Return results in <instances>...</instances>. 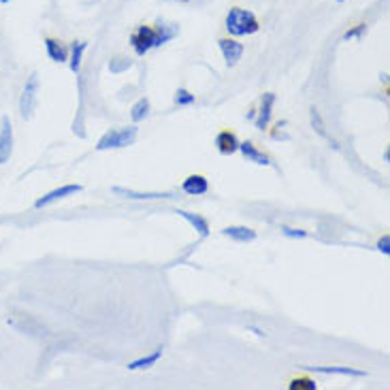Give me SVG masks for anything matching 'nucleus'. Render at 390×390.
Listing matches in <instances>:
<instances>
[{
	"label": "nucleus",
	"instance_id": "24",
	"mask_svg": "<svg viewBox=\"0 0 390 390\" xmlns=\"http://www.w3.org/2000/svg\"><path fill=\"white\" fill-rule=\"evenodd\" d=\"M130 62L128 58H115V60H111V71L113 73H120V71H124V68H130Z\"/></svg>",
	"mask_w": 390,
	"mask_h": 390
},
{
	"label": "nucleus",
	"instance_id": "12",
	"mask_svg": "<svg viewBox=\"0 0 390 390\" xmlns=\"http://www.w3.org/2000/svg\"><path fill=\"white\" fill-rule=\"evenodd\" d=\"M45 50H48V56L54 62H66V58H68L66 48L62 45L58 38H45Z\"/></svg>",
	"mask_w": 390,
	"mask_h": 390
},
{
	"label": "nucleus",
	"instance_id": "5",
	"mask_svg": "<svg viewBox=\"0 0 390 390\" xmlns=\"http://www.w3.org/2000/svg\"><path fill=\"white\" fill-rule=\"evenodd\" d=\"M13 154V124L9 115L0 117V164L9 162Z\"/></svg>",
	"mask_w": 390,
	"mask_h": 390
},
{
	"label": "nucleus",
	"instance_id": "6",
	"mask_svg": "<svg viewBox=\"0 0 390 390\" xmlns=\"http://www.w3.org/2000/svg\"><path fill=\"white\" fill-rule=\"evenodd\" d=\"M218 43H220V50H222V56H224L226 64L235 66L243 56V45L235 38H220Z\"/></svg>",
	"mask_w": 390,
	"mask_h": 390
},
{
	"label": "nucleus",
	"instance_id": "22",
	"mask_svg": "<svg viewBox=\"0 0 390 390\" xmlns=\"http://www.w3.org/2000/svg\"><path fill=\"white\" fill-rule=\"evenodd\" d=\"M296 388H310V390H316L318 384L314 380H308V377H298V380H292L290 382V390H296Z\"/></svg>",
	"mask_w": 390,
	"mask_h": 390
},
{
	"label": "nucleus",
	"instance_id": "13",
	"mask_svg": "<svg viewBox=\"0 0 390 390\" xmlns=\"http://www.w3.org/2000/svg\"><path fill=\"white\" fill-rule=\"evenodd\" d=\"M178 213L182 215L184 220H188V222L194 226V231H196L201 237H207V235H209V224H207V220H205V218H201V215H196V213L184 211V209H178Z\"/></svg>",
	"mask_w": 390,
	"mask_h": 390
},
{
	"label": "nucleus",
	"instance_id": "18",
	"mask_svg": "<svg viewBox=\"0 0 390 390\" xmlns=\"http://www.w3.org/2000/svg\"><path fill=\"white\" fill-rule=\"evenodd\" d=\"M85 43H73V48H71V71L73 73H79L81 68V56L85 52Z\"/></svg>",
	"mask_w": 390,
	"mask_h": 390
},
{
	"label": "nucleus",
	"instance_id": "26",
	"mask_svg": "<svg viewBox=\"0 0 390 390\" xmlns=\"http://www.w3.org/2000/svg\"><path fill=\"white\" fill-rule=\"evenodd\" d=\"M377 250L384 252V254H390V237H388V235H384V237L377 241Z\"/></svg>",
	"mask_w": 390,
	"mask_h": 390
},
{
	"label": "nucleus",
	"instance_id": "27",
	"mask_svg": "<svg viewBox=\"0 0 390 390\" xmlns=\"http://www.w3.org/2000/svg\"><path fill=\"white\" fill-rule=\"evenodd\" d=\"M284 235H288V237H305L308 233L305 231H296V229H284Z\"/></svg>",
	"mask_w": 390,
	"mask_h": 390
},
{
	"label": "nucleus",
	"instance_id": "2",
	"mask_svg": "<svg viewBox=\"0 0 390 390\" xmlns=\"http://www.w3.org/2000/svg\"><path fill=\"white\" fill-rule=\"evenodd\" d=\"M137 126H128V128H117V130H109L107 135L101 137L96 150L105 152V150H120V147H128L137 141Z\"/></svg>",
	"mask_w": 390,
	"mask_h": 390
},
{
	"label": "nucleus",
	"instance_id": "29",
	"mask_svg": "<svg viewBox=\"0 0 390 390\" xmlns=\"http://www.w3.org/2000/svg\"><path fill=\"white\" fill-rule=\"evenodd\" d=\"M180 3H188V0H180Z\"/></svg>",
	"mask_w": 390,
	"mask_h": 390
},
{
	"label": "nucleus",
	"instance_id": "21",
	"mask_svg": "<svg viewBox=\"0 0 390 390\" xmlns=\"http://www.w3.org/2000/svg\"><path fill=\"white\" fill-rule=\"evenodd\" d=\"M156 30H158V34H160V41H162V43H166V41H171L173 36L178 34V30H180V28H178L175 24L158 22V28H156Z\"/></svg>",
	"mask_w": 390,
	"mask_h": 390
},
{
	"label": "nucleus",
	"instance_id": "16",
	"mask_svg": "<svg viewBox=\"0 0 390 390\" xmlns=\"http://www.w3.org/2000/svg\"><path fill=\"white\" fill-rule=\"evenodd\" d=\"M303 369H312V371L326 373V375H359V377L365 375V371L350 369V367H303Z\"/></svg>",
	"mask_w": 390,
	"mask_h": 390
},
{
	"label": "nucleus",
	"instance_id": "19",
	"mask_svg": "<svg viewBox=\"0 0 390 390\" xmlns=\"http://www.w3.org/2000/svg\"><path fill=\"white\" fill-rule=\"evenodd\" d=\"M310 115H312V126H314V130L320 135V137H324V139H328L331 143H333V147H339L328 135H326V128H324V124H322V120H320V113H318V109L316 107H312V111H310Z\"/></svg>",
	"mask_w": 390,
	"mask_h": 390
},
{
	"label": "nucleus",
	"instance_id": "15",
	"mask_svg": "<svg viewBox=\"0 0 390 390\" xmlns=\"http://www.w3.org/2000/svg\"><path fill=\"white\" fill-rule=\"evenodd\" d=\"M222 235H226V237H231L235 241H252V239H256V231H252L247 226H229V229L222 231Z\"/></svg>",
	"mask_w": 390,
	"mask_h": 390
},
{
	"label": "nucleus",
	"instance_id": "10",
	"mask_svg": "<svg viewBox=\"0 0 390 390\" xmlns=\"http://www.w3.org/2000/svg\"><path fill=\"white\" fill-rule=\"evenodd\" d=\"M273 103H275V96L273 94H265L263 96V101H260V113L256 117V128H260V130L267 128V124L271 120V107H273Z\"/></svg>",
	"mask_w": 390,
	"mask_h": 390
},
{
	"label": "nucleus",
	"instance_id": "7",
	"mask_svg": "<svg viewBox=\"0 0 390 390\" xmlns=\"http://www.w3.org/2000/svg\"><path fill=\"white\" fill-rule=\"evenodd\" d=\"M77 192H81V186H79V184L62 186V188H58V190H52L50 194H45L43 198H38V201L34 203V207H36V209L48 207V205H52V203H56V201H60V198H66V196H71V194H77Z\"/></svg>",
	"mask_w": 390,
	"mask_h": 390
},
{
	"label": "nucleus",
	"instance_id": "28",
	"mask_svg": "<svg viewBox=\"0 0 390 390\" xmlns=\"http://www.w3.org/2000/svg\"><path fill=\"white\" fill-rule=\"evenodd\" d=\"M0 3H3V5H7V3H9V0H0Z\"/></svg>",
	"mask_w": 390,
	"mask_h": 390
},
{
	"label": "nucleus",
	"instance_id": "1",
	"mask_svg": "<svg viewBox=\"0 0 390 390\" xmlns=\"http://www.w3.org/2000/svg\"><path fill=\"white\" fill-rule=\"evenodd\" d=\"M258 28H260V24H258L256 15L247 9L233 7L226 15V30L231 32V36L254 34V32H258Z\"/></svg>",
	"mask_w": 390,
	"mask_h": 390
},
{
	"label": "nucleus",
	"instance_id": "23",
	"mask_svg": "<svg viewBox=\"0 0 390 390\" xmlns=\"http://www.w3.org/2000/svg\"><path fill=\"white\" fill-rule=\"evenodd\" d=\"M175 103H178V105H192V103H194V96H192L188 90L180 88L178 94H175Z\"/></svg>",
	"mask_w": 390,
	"mask_h": 390
},
{
	"label": "nucleus",
	"instance_id": "25",
	"mask_svg": "<svg viewBox=\"0 0 390 390\" xmlns=\"http://www.w3.org/2000/svg\"><path fill=\"white\" fill-rule=\"evenodd\" d=\"M365 30H367V26H365V24H359L354 30H348V32H345V34H343V38H345V41H348V38H356V36H361Z\"/></svg>",
	"mask_w": 390,
	"mask_h": 390
},
{
	"label": "nucleus",
	"instance_id": "9",
	"mask_svg": "<svg viewBox=\"0 0 390 390\" xmlns=\"http://www.w3.org/2000/svg\"><path fill=\"white\" fill-rule=\"evenodd\" d=\"M182 190L186 194H192V196H198V194H205L209 190V184L203 175H190L188 180H184L182 184Z\"/></svg>",
	"mask_w": 390,
	"mask_h": 390
},
{
	"label": "nucleus",
	"instance_id": "17",
	"mask_svg": "<svg viewBox=\"0 0 390 390\" xmlns=\"http://www.w3.org/2000/svg\"><path fill=\"white\" fill-rule=\"evenodd\" d=\"M160 356H162V348H158V350H156L154 354H150V356H143V359H139V361H135V363H130V365H128V369H130V371H137V369H147V367L156 365Z\"/></svg>",
	"mask_w": 390,
	"mask_h": 390
},
{
	"label": "nucleus",
	"instance_id": "8",
	"mask_svg": "<svg viewBox=\"0 0 390 390\" xmlns=\"http://www.w3.org/2000/svg\"><path fill=\"white\" fill-rule=\"evenodd\" d=\"M215 147H218L220 154L229 156V154H235L239 150V141L231 130H224V133H220L218 137H215Z\"/></svg>",
	"mask_w": 390,
	"mask_h": 390
},
{
	"label": "nucleus",
	"instance_id": "3",
	"mask_svg": "<svg viewBox=\"0 0 390 390\" xmlns=\"http://www.w3.org/2000/svg\"><path fill=\"white\" fill-rule=\"evenodd\" d=\"M130 45L135 48V52L139 56H145L150 50L162 45V41H160V34L156 28L152 26H139L133 34H130Z\"/></svg>",
	"mask_w": 390,
	"mask_h": 390
},
{
	"label": "nucleus",
	"instance_id": "20",
	"mask_svg": "<svg viewBox=\"0 0 390 390\" xmlns=\"http://www.w3.org/2000/svg\"><path fill=\"white\" fill-rule=\"evenodd\" d=\"M150 115V101L147 99H141L135 107H133V111H130V117H133V122H141V120H145Z\"/></svg>",
	"mask_w": 390,
	"mask_h": 390
},
{
	"label": "nucleus",
	"instance_id": "14",
	"mask_svg": "<svg viewBox=\"0 0 390 390\" xmlns=\"http://www.w3.org/2000/svg\"><path fill=\"white\" fill-rule=\"evenodd\" d=\"M115 194H122L126 198H137V201H150V198H168L171 192H133V190H126V188H113Z\"/></svg>",
	"mask_w": 390,
	"mask_h": 390
},
{
	"label": "nucleus",
	"instance_id": "4",
	"mask_svg": "<svg viewBox=\"0 0 390 390\" xmlns=\"http://www.w3.org/2000/svg\"><path fill=\"white\" fill-rule=\"evenodd\" d=\"M36 103H38V75L32 73L24 85V92H22V99H20V113L24 120H30L34 115V109H36Z\"/></svg>",
	"mask_w": 390,
	"mask_h": 390
},
{
	"label": "nucleus",
	"instance_id": "11",
	"mask_svg": "<svg viewBox=\"0 0 390 390\" xmlns=\"http://www.w3.org/2000/svg\"><path fill=\"white\" fill-rule=\"evenodd\" d=\"M239 150H241V154L250 160V162H256V164H263V166H267V164H271V160H269V156H265L263 152H258L256 147H254V143H250V141H245V143H239Z\"/></svg>",
	"mask_w": 390,
	"mask_h": 390
}]
</instances>
